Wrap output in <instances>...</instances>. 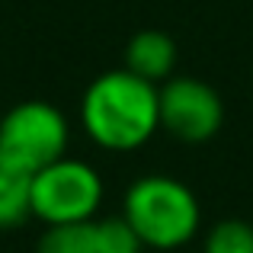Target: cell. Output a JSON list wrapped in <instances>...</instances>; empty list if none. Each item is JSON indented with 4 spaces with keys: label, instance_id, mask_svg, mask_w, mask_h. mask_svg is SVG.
<instances>
[{
    "label": "cell",
    "instance_id": "1",
    "mask_svg": "<svg viewBox=\"0 0 253 253\" xmlns=\"http://www.w3.org/2000/svg\"><path fill=\"white\" fill-rule=\"evenodd\" d=\"M81 125L96 148L131 154L161 131V86L125 68L106 71L84 90Z\"/></svg>",
    "mask_w": 253,
    "mask_h": 253
},
{
    "label": "cell",
    "instance_id": "2",
    "mask_svg": "<svg viewBox=\"0 0 253 253\" xmlns=\"http://www.w3.org/2000/svg\"><path fill=\"white\" fill-rule=\"evenodd\" d=\"M122 215L141 237L144 250H179L196 241L202 209L196 192L167 173H144L125 189Z\"/></svg>",
    "mask_w": 253,
    "mask_h": 253
},
{
    "label": "cell",
    "instance_id": "3",
    "mask_svg": "<svg viewBox=\"0 0 253 253\" xmlns=\"http://www.w3.org/2000/svg\"><path fill=\"white\" fill-rule=\"evenodd\" d=\"M106 186L93 164L81 157H58L29 179V211L42 224L93 221L103 205Z\"/></svg>",
    "mask_w": 253,
    "mask_h": 253
},
{
    "label": "cell",
    "instance_id": "4",
    "mask_svg": "<svg viewBox=\"0 0 253 253\" xmlns=\"http://www.w3.org/2000/svg\"><path fill=\"white\" fill-rule=\"evenodd\" d=\"M68 141L64 112L45 99H23L0 116V154L29 176L68 154Z\"/></svg>",
    "mask_w": 253,
    "mask_h": 253
},
{
    "label": "cell",
    "instance_id": "5",
    "mask_svg": "<svg viewBox=\"0 0 253 253\" xmlns=\"http://www.w3.org/2000/svg\"><path fill=\"white\" fill-rule=\"evenodd\" d=\"M224 99L199 77H176L161 84V131L183 144H202L221 131Z\"/></svg>",
    "mask_w": 253,
    "mask_h": 253
},
{
    "label": "cell",
    "instance_id": "6",
    "mask_svg": "<svg viewBox=\"0 0 253 253\" xmlns=\"http://www.w3.org/2000/svg\"><path fill=\"white\" fill-rule=\"evenodd\" d=\"M176 58H179V51H176L173 36H167L164 29H141L125 45V64L122 68L161 86L164 81L173 77Z\"/></svg>",
    "mask_w": 253,
    "mask_h": 253
},
{
    "label": "cell",
    "instance_id": "7",
    "mask_svg": "<svg viewBox=\"0 0 253 253\" xmlns=\"http://www.w3.org/2000/svg\"><path fill=\"white\" fill-rule=\"evenodd\" d=\"M29 173L13 167L3 154H0V231L19 228L29 211Z\"/></svg>",
    "mask_w": 253,
    "mask_h": 253
},
{
    "label": "cell",
    "instance_id": "8",
    "mask_svg": "<svg viewBox=\"0 0 253 253\" xmlns=\"http://www.w3.org/2000/svg\"><path fill=\"white\" fill-rule=\"evenodd\" d=\"M36 253H99L96 228L93 221H71V224H45Z\"/></svg>",
    "mask_w": 253,
    "mask_h": 253
},
{
    "label": "cell",
    "instance_id": "9",
    "mask_svg": "<svg viewBox=\"0 0 253 253\" xmlns=\"http://www.w3.org/2000/svg\"><path fill=\"white\" fill-rule=\"evenodd\" d=\"M202 253H253V224L244 218H221L202 237Z\"/></svg>",
    "mask_w": 253,
    "mask_h": 253
},
{
    "label": "cell",
    "instance_id": "10",
    "mask_svg": "<svg viewBox=\"0 0 253 253\" xmlns=\"http://www.w3.org/2000/svg\"><path fill=\"white\" fill-rule=\"evenodd\" d=\"M96 228V247L99 253H144L141 237L128 224L125 215H109V218H93Z\"/></svg>",
    "mask_w": 253,
    "mask_h": 253
}]
</instances>
